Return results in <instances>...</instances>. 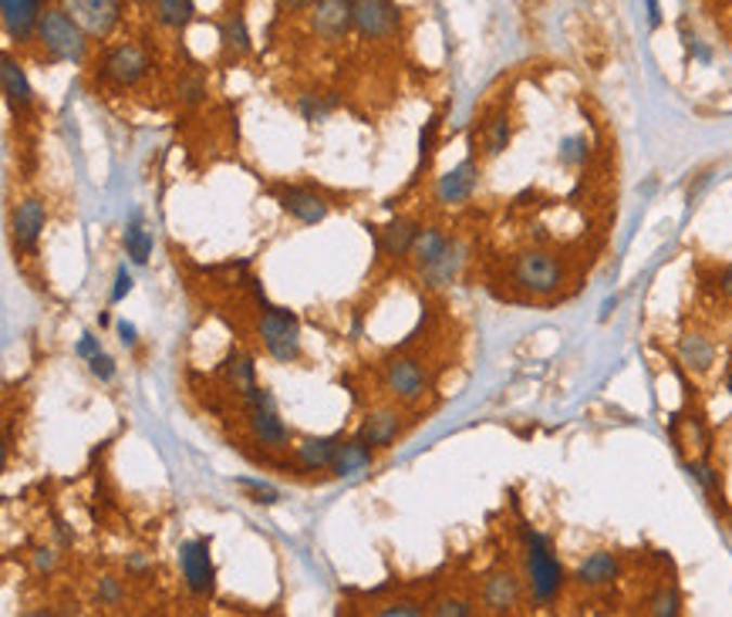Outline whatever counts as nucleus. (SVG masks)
Wrapping results in <instances>:
<instances>
[{"mask_svg": "<svg viewBox=\"0 0 732 617\" xmlns=\"http://www.w3.org/2000/svg\"><path fill=\"white\" fill-rule=\"evenodd\" d=\"M524 567H527V588L534 604H554L564 591V567L557 553L543 534L524 527Z\"/></svg>", "mask_w": 732, "mask_h": 617, "instance_id": "obj_1", "label": "nucleus"}, {"mask_svg": "<svg viewBox=\"0 0 732 617\" xmlns=\"http://www.w3.org/2000/svg\"><path fill=\"white\" fill-rule=\"evenodd\" d=\"M38 44L48 61L54 65H81L88 57V35L85 27L65 11V8H48L41 24H38Z\"/></svg>", "mask_w": 732, "mask_h": 617, "instance_id": "obj_2", "label": "nucleus"}, {"mask_svg": "<svg viewBox=\"0 0 732 617\" xmlns=\"http://www.w3.org/2000/svg\"><path fill=\"white\" fill-rule=\"evenodd\" d=\"M510 277L524 294L551 297L564 287V263L551 250H543V246H530V250L513 257Z\"/></svg>", "mask_w": 732, "mask_h": 617, "instance_id": "obj_3", "label": "nucleus"}, {"mask_svg": "<svg viewBox=\"0 0 732 617\" xmlns=\"http://www.w3.org/2000/svg\"><path fill=\"white\" fill-rule=\"evenodd\" d=\"M257 334H260L264 351L278 364L300 361V351H304L300 348V321H297L294 311H287V307L267 304L260 321H257Z\"/></svg>", "mask_w": 732, "mask_h": 617, "instance_id": "obj_4", "label": "nucleus"}, {"mask_svg": "<svg viewBox=\"0 0 732 617\" xmlns=\"http://www.w3.org/2000/svg\"><path fill=\"white\" fill-rule=\"evenodd\" d=\"M382 385L395 402L415 406V402H422L425 388H429V378H425V368L419 358L395 355L382 364Z\"/></svg>", "mask_w": 732, "mask_h": 617, "instance_id": "obj_5", "label": "nucleus"}, {"mask_svg": "<svg viewBox=\"0 0 732 617\" xmlns=\"http://www.w3.org/2000/svg\"><path fill=\"white\" fill-rule=\"evenodd\" d=\"M152 72V57L139 44H115L99 61V78L115 88H132Z\"/></svg>", "mask_w": 732, "mask_h": 617, "instance_id": "obj_6", "label": "nucleus"}, {"mask_svg": "<svg viewBox=\"0 0 732 617\" xmlns=\"http://www.w3.org/2000/svg\"><path fill=\"white\" fill-rule=\"evenodd\" d=\"M278 206L291 216V220L304 223V227H314V223H324L328 213H331V200L311 187H297V182H281V187L270 190Z\"/></svg>", "mask_w": 732, "mask_h": 617, "instance_id": "obj_7", "label": "nucleus"}, {"mask_svg": "<svg viewBox=\"0 0 732 617\" xmlns=\"http://www.w3.org/2000/svg\"><path fill=\"white\" fill-rule=\"evenodd\" d=\"M179 574L187 580L190 594L209 597L217 588V570H213L209 557V537H193L187 543H179Z\"/></svg>", "mask_w": 732, "mask_h": 617, "instance_id": "obj_8", "label": "nucleus"}, {"mask_svg": "<svg viewBox=\"0 0 732 617\" xmlns=\"http://www.w3.org/2000/svg\"><path fill=\"white\" fill-rule=\"evenodd\" d=\"M355 35L364 41H385L402 24V11L395 0H351Z\"/></svg>", "mask_w": 732, "mask_h": 617, "instance_id": "obj_9", "label": "nucleus"}, {"mask_svg": "<svg viewBox=\"0 0 732 617\" xmlns=\"http://www.w3.org/2000/svg\"><path fill=\"white\" fill-rule=\"evenodd\" d=\"M61 8L85 27L88 38H108L121 24L126 0H61Z\"/></svg>", "mask_w": 732, "mask_h": 617, "instance_id": "obj_10", "label": "nucleus"}, {"mask_svg": "<svg viewBox=\"0 0 732 617\" xmlns=\"http://www.w3.org/2000/svg\"><path fill=\"white\" fill-rule=\"evenodd\" d=\"M44 223H48V206L38 196H27L11 209V243H14L17 257L35 254V246L44 233Z\"/></svg>", "mask_w": 732, "mask_h": 617, "instance_id": "obj_11", "label": "nucleus"}, {"mask_svg": "<svg viewBox=\"0 0 732 617\" xmlns=\"http://www.w3.org/2000/svg\"><path fill=\"white\" fill-rule=\"evenodd\" d=\"M311 30L324 44H338L355 30L351 0H318L311 8Z\"/></svg>", "mask_w": 732, "mask_h": 617, "instance_id": "obj_12", "label": "nucleus"}, {"mask_svg": "<svg viewBox=\"0 0 732 617\" xmlns=\"http://www.w3.org/2000/svg\"><path fill=\"white\" fill-rule=\"evenodd\" d=\"M479 601L490 607L493 614H510L516 604L524 601V580L516 570L510 567H497L483 577V588H479Z\"/></svg>", "mask_w": 732, "mask_h": 617, "instance_id": "obj_13", "label": "nucleus"}, {"mask_svg": "<svg viewBox=\"0 0 732 617\" xmlns=\"http://www.w3.org/2000/svg\"><path fill=\"white\" fill-rule=\"evenodd\" d=\"M44 17V0H0V21L4 35L17 44L38 38V24Z\"/></svg>", "mask_w": 732, "mask_h": 617, "instance_id": "obj_14", "label": "nucleus"}, {"mask_svg": "<svg viewBox=\"0 0 732 617\" xmlns=\"http://www.w3.org/2000/svg\"><path fill=\"white\" fill-rule=\"evenodd\" d=\"M476 187H479V159H476V152H473V156H466L460 166H452L446 176H439V182H436V200L442 206H460V203H466L476 193Z\"/></svg>", "mask_w": 732, "mask_h": 617, "instance_id": "obj_15", "label": "nucleus"}, {"mask_svg": "<svg viewBox=\"0 0 732 617\" xmlns=\"http://www.w3.org/2000/svg\"><path fill=\"white\" fill-rule=\"evenodd\" d=\"M422 227L412 220V216H395L391 223H385L378 233H375V254L378 260H402L412 254V246L419 240Z\"/></svg>", "mask_w": 732, "mask_h": 617, "instance_id": "obj_16", "label": "nucleus"}, {"mask_svg": "<svg viewBox=\"0 0 732 617\" xmlns=\"http://www.w3.org/2000/svg\"><path fill=\"white\" fill-rule=\"evenodd\" d=\"M355 436H361L372 449H388V446H395V439L402 436V415L395 409H375L358 422Z\"/></svg>", "mask_w": 732, "mask_h": 617, "instance_id": "obj_17", "label": "nucleus"}, {"mask_svg": "<svg viewBox=\"0 0 732 617\" xmlns=\"http://www.w3.org/2000/svg\"><path fill=\"white\" fill-rule=\"evenodd\" d=\"M0 85H4V99H8L11 112L27 115L30 105H35V88H30L24 65L14 61V54H4V61H0Z\"/></svg>", "mask_w": 732, "mask_h": 617, "instance_id": "obj_18", "label": "nucleus"}, {"mask_svg": "<svg viewBox=\"0 0 732 617\" xmlns=\"http://www.w3.org/2000/svg\"><path fill=\"white\" fill-rule=\"evenodd\" d=\"M247 425H251V436L260 446H267V449H287V442H291V428L281 419L278 406H270V409H251L247 412Z\"/></svg>", "mask_w": 732, "mask_h": 617, "instance_id": "obj_19", "label": "nucleus"}, {"mask_svg": "<svg viewBox=\"0 0 732 617\" xmlns=\"http://www.w3.org/2000/svg\"><path fill=\"white\" fill-rule=\"evenodd\" d=\"M463 263H466V246H463L460 240H455V236H449L442 257H439L433 267L419 270V273H422V284H425V287H433V291L449 287V284L455 281V277H460Z\"/></svg>", "mask_w": 732, "mask_h": 617, "instance_id": "obj_20", "label": "nucleus"}, {"mask_svg": "<svg viewBox=\"0 0 732 617\" xmlns=\"http://www.w3.org/2000/svg\"><path fill=\"white\" fill-rule=\"evenodd\" d=\"M618 574H621V564H618L615 553L598 550V553H591V557L581 561V567L574 570V580L581 583V588L598 591V588H607V583H615Z\"/></svg>", "mask_w": 732, "mask_h": 617, "instance_id": "obj_21", "label": "nucleus"}, {"mask_svg": "<svg viewBox=\"0 0 732 617\" xmlns=\"http://www.w3.org/2000/svg\"><path fill=\"white\" fill-rule=\"evenodd\" d=\"M342 446V436H308L300 439L294 455H297V466L304 473H321V470H331L334 462V452Z\"/></svg>", "mask_w": 732, "mask_h": 617, "instance_id": "obj_22", "label": "nucleus"}, {"mask_svg": "<svg viewBox=\"0 0 732 617\" xmlns=\"http://www.w3.org/2000/svg\"><path fill=\"white\" fill-rule=\"evenodd\" d=\"M375 452H378V449H372L361 436L342 439L338 452H334V462H331V476L345 479V476H355V473H361V470H369L372 462H375Z\"/></svg>", "mask_w": 732, "mask_h": 617, "instance_id": "obj_23", "label": "nucleus"}, {"mask_svg": "<svg viewBox=\"0 0 732 617\" xmlns=\"http://www.w3.org/2000/svg\"><path fill=\"white\" fill-rule=\"evenodd\" d=\"M220 51H223V61H240L254 51V38L243 14H227L220 21Z\"/></svg>", "mask_w": 732, "mask_h": 617, "instance_id": "obj_24", "label": "nucleus"}, {"mask_svg": "<svg viewBox=\"0 0 732 617\" xmlns=\"http://www.w3.org/2000/svg\"><path fill=\"white\" fill-rule=\"evenodd\" d=\"M220 375H223L227 388H230V391H236L240 398L257 385V368H254V358H251V355H243L240 348H233V351L227 355V361L220 364Z\"/></svg>", "mask_w": 732, "mask_h": 617, "instance_id": "obj_25", "label": "nucleus"}, {"mask_svg": "<svg viewBox=\"0 0 732 617\" xmlns=\"http://www.w3.org/2000/svg\"><path fill=\"white\" fill-rule=\"evenodd\" d=\"M679 358H682V364L689 368V372L703 375V372H709L712 361H716V345L709 342L706 334H698V331L682 334L679 337Z\"/></svg>", "mask_w": 732, "mask_h": 617, "instance_id": "obj_26", "label": "nucleus"}, {"mask_svg": "<svg viewBox=\"0 0 732 617\" xmlns=\"http://www.w3.org/2000/svg\"><path fill=\"white\" fill-rule=\"evenodd\" d=\"M152 21L166 30H187L196 21V0H152Z\"/></svg>", "mask_w": 732, "mask_h": 617, "instance_id": "obj_27", "label": "nucleus"}, {"mask_svg": "<svg viewBox=\"0 0 732 617\" xmlns=\"http://www.w3.org/2000/svg\"><path fill=\"white\" fill-rule=\"evenodd\" d=\"M294 105L308 126H321V121H328L334 108H338V95H334V91H300Z\"/></svg>", "mask_w": 732, "mask_h": 617, "instance_id": "obj_28", "label": "nucleus"}, {"mask_svg": "<svg viewBox=\"0 0 732 617\" xmlns=\"http://www.w3.org/2000/svg\"><path fill=\"white\" fill-rule=\"evenodd\" d=\"M510 139H513V126H510V118L500 112L490 121H483V129H479V156L483 159H497L500 152L510 145Z\"/></svg>", "mask_w": 732, "mask_h": 617, "instance_id": "obj_29", "label": "nucleus"}, {"mask_svg": "<svg viewBox=\"0 0 732 617\" xmlns=\"http://www.w3.org/2000/svg\"><path fill=\"white\" fill-rule=\"evenodd\" d=\"M446 243H449V236L439 230V227H425L422 233H419V240H415V246H412V263H415V270H425V267H433L439 257H442V250H446Z\"/></svg>", "mask_w": 732, "mask_h": 617, "instance_id": "obj_30", "label": "nucleus"}, {"mask_svg": "<svg viewBox=\"0 0 732 617\" xmlns=\"http://www.w3.org/2000/svg\"><path fill=\"white\" fill-rule=\"evenodd\" d=\"M152 246H156V236H152V230H145L139 223V213H136L132 223L126 227V254L132 257V263L145 267L149 257H152Z\"/></svg>", "mask_w": 732, "mask_h": 617, "instance_id": "obj_31", "label": "nucleus"}, {"mask_svg": "<svg viewBox=\"0 0 732 617\" xmlns=\"http://www.w3.org/2000/svg\"><path fill=\"white\" fill-rule=\"evenodd\" d=\"M557 159H561L564 166H570V169L585 166V163L591 159V142H588V136H567V139H561Z\"/></svg>", "mask_w": 732, "mask_h": 617, "instance_id": "obj_32", "label": "nucleus"}, {"mask_svg": "<svg viewBox=\"0 0 732 617\" xmlns=\"http://www.w3.org/2000/svg\"><path fill=\"white\" fill-rule=\"evenodd\" d=\"M679 610H682V594L676 583H665V588H658L648 597V614H655V617H676Z\"/></svg>", "mask_w": 732, "mask_h": 617, "instance_id": "obj_33", "label": "nucleus"}, {"mask_svg": "<svg viewBox=\"0 0 732 617\" xmlns=\"http://www.w3.org/2000/svg\"><path fill=\"white\" fill-rule=\"evenodd\" d=\"M176 99L179 105H200L206 99V78L200 72H187L176 85Z\"/></svg>", "mask_w": 732, "mask_h": 617, "instance_id": "obj_34", "label": "nucleus"}, {"mask_svg": "<svg viewBox=\"0 0 732 617\" xmlns=\"http://www.w3.org/2000/svg\"><path fill=\"white\" fill-rule=\"evenodd\" d=\"M95 601L102 607H118L121 601H126V588H121V580L112 577V574L99 577V583H95Z\"/></svg>", "mask_w": 732, "mask_h": 617, "instance_id": "obj_35", "label": "nucleus"}, {"mask_svg": "<svg viewBox=\"0 0 732 617\" xmlns=\"http://www.w3.org/2000/svg\"><path fill=\"white\" fill-rule=\"evenodd\" d=\"M422 604L415 601V597H395V601H388V604H382L375 614L378 617H422Z\"/></svg>", "mask_w": 732, "mask_h": 617, "instance_id": "obj_36", "label": "nucleus"}, {"mask_svg": "<svg viewBox=\"0 0 732 617\" xmlns=\"http://www.w3.org/2000/svg\"><path fill=\"white\" fill-rule=\"evenodd\" d=\"M685 473L703 486L706 492H716L719 489V476H716V470L709 466L706 459H695V462H685Z\"/></svg>", "mask_w": 732, "mask_h": 617, "instance_id": "obj_37", "label": "nucleus"}, {"mask_svg": "<svg viewBox=\"0 0 732 617\" xmlns=\"http://www.w3.org/2000/svg\"><path fill=\"white\" fill-rule=\"evenodd\" d=\"M429 614H436V617H470L473 614V601H466V597H439L429 607Z\"/></svg>", "mask_w": 732, "mask_h": 617, "instance_id": "obj_38", "label": "nucleus"}, {"mask_svg": "<svg viewBox=\"0 0 732 617\" xmlns=\"http://www.w3.org/2000/svg\"><path fill=\"white\" fill-rule=\"evenodd\" d=\"M236 483H240L243 489H247V492H251V500H254V503L273 506V503H278V500H281V492H278V489H273V486H267V483H260V479H247V476H243V479H236Z\"/></svg>", "mask_w": 732, "mask_h": 617, "instance_id": "obj_39", "label": "nucleus"}, {"mask_svg": "<svg viewBox=\"0 0 732 617\" xmlns=\"http://www.w3.org/2000/svg\"><path fill=\"white\" fill-rule=\"evenodd\" d=\"M439 126H442V118L436 115V118H429L425 121V129H422V136H419V159H422V166L429 163V156H433V145H436V136H439Z\"/></svg>", "mask_w": 732, "mask_h": 617, "instance_id": "obj_40", "label": "nucleus"}, {"mask_svg": "<svg viewBox=\"0 0 732 617\" xmlns=\"http://www.w3.org/2000/svg\"><path fill=\"white\" fill-rule=\"evenodd\" d=\"M88 372H91V378H99V382H112L118 368H115V358L99 351L95 358H88Z\"/></svg>", "mask_w": 732, "mask_h": 617, "instance_id": "obj_41", "label": "nucleus"}, {"mask_svg": "<svg viewBox=\"0 0 732 617\" xmlns=\"http://www.w3.org/2000/svg\"><path fill=\"white\" fill-rule=\"evenodd\" d=\"M132 294V273L126 270V267H118V273H115V287H112V294H108V304H121Z\"/></svg>", "mask_w": 732, "mask_h": 617, "instance_id": "obj_42", "label": "nucleus"}, {"mask_svg": "<svg viewBox=\"0 0 732 617\" xmlns=\"http://www.w3.org/2000/svg\"><path fill=\"white\" fill-rule=\"evenodd\" d=\"M99 351H102V342H99L95 334H81V342L75 345V355L85 358V361H88V358H95Z\"/></svg>", "mask_w": 732, "mask_h": 617, "instance_id": "obj_43", "label": "nucleus"}, {"mask_svg": "<svg viewBox=\"0 0 732 617\" xmlns=\"http://www.w3.org/2000/svg\"><path fill=\"white\" fill-rule=\"evenodd\" d=\"M115 331H118V342L126 345V348H136V345H139V331H136L132 321H118Z\"/></svg>", "mask_w": 732, "mask_h": 617, "instance_id": "obj_44", "label": "nucleus"}, {"mask_svg": "<svg viewBox=\"0 0 732 617\" xmlns=\"http://www.w3.org/2000/svg\"><path fill=\"white\" fill-rule=\"evenodd\" d=\"M57 564V553L51 547H38L35 550V570H51Z\"/></svg>", "mask_w": 732, "mask_h": 617, "instance_id": "obj_45", "label": "nucleus"}, {"mask_svg": "<svg viewBox=\"0 0 732 617\" xmlns=\"http://www.w3.org/2000/svg\"><path fill=\"white\" fill-rule=\"evenodd\" d=\"M126 570L129 574H149L152 570V561L145 557V553H129V557H126Z\"/></svg>", "mask_w": 732, "mask_h": 617, "instance_id": "obj_46", "label": "nucleus"}, {"mask_svg": "<svg viewBox=\"0 0 732 617\" xmlns=\"http://www.w3.org/2000/svg\"><path fill=\"white\" fill-rule=\"evenodd\" d=\"M314 4H318V0H278V8L281 11H291V14L294 11H311Z\"/></svg>", "mask_w": 732, "mask_h": 617, "instance_id": "obj_47", "label": "nucleus"}, {"mask_svg": "<svg viewBox=\"0 0 732 617\" xmlns=\"http://www.w3.org/2000/svg\"><path fill=\"white\" fill-rule=\"evenodd\" d=\"M719 291L732 300V267H725V270L719 273Z\"/></svg>", "mask_w": 732, "mask_h": 617, "instance_id": "obj_48", "label": "nucleus"}, {"mask_svg": "<svg viewBox=\"0 0 732 617\" xmlns=\"http://www.w3.org/2000/svg\"><path fill=\"white\" fill-rule=\"evenodd\" d=\"M648 21H652V27H658V24H662V11H658V0H648Z\"/></svg>", "mask_w": 732, "mask_h": 617, "instance_id": "obj_49", "label": "nucleus"}, {"mask_svg": "<svg viewBox=\"0 0 732 617\" xmlns=\"http://www.w3.org/2000/svg\"><path fill=\"white\" fill-rule=\"evenodd\" d=\"M132 4H152V0H132Z\"/></svg>", "mask_w": 732, "mask_h": 617, "instance_id": "obj_50", "label": "nucleus"}, {"mask_svg": "<svg viewBox=\"0 0 732 617\" xmlns=\"http://www.w3.org/2000/svg\"><path fill=\"white\" fill-rule=\"evenodd\" d=\"M725 388H729V391H732V375H729V382H725Z\"/></svg>", "mask_w": 732, "mask_h": 617, "instance_id": "obj_51", "label": "nucleus"}]
</instances>
